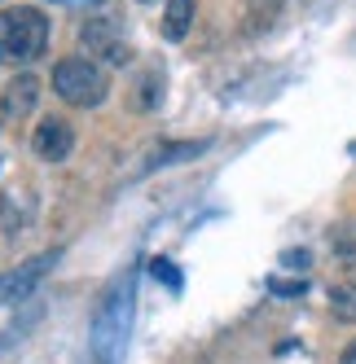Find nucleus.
Masks as SVG:
<instances>
[{
	"label": "nucleus",
	"instance_id": "nucleus-11",
	"mask_svg": "<svg viewBox=\"0 0 356 364\" xmlns=\"http://www.w3.org/2000/svg\"><path fill=\"white\" fill-rule=\"evenodd\" d=\"M330 311H335V321H343V325L356 321V277L330 285Z\"/></svg>",
	"mask_w": 356,
	"mask_h": 364
},
{
	"label": "nucleus",
	"instance_id": "nucleus-5",
	"mask_svg": "<svg viewBox=\"0 0 356 364\" xmlns=\"http://www.w3.org/2000/svg\"><path fill=\"white\" fill-rule=\"evenodd\" d=\"M80 44L88 48V53H97L106 66H128L132 62V48L119 40L110 18H88L84 27H80Z\"/></svg>",
	"mask_w": 356,
	"mask_h": 364
},
{
	"label": "nucleus",
	"instance_id": "nucleus-3",
	"mask_svg": "<svg viewBox=\"0 0 356 364\" xmlns=\"http://www.w3.org/2000/svg\"><path fill=\"white\" fill-rule=\"evenodd\" d=\"M53 92L75 110H97L110 97V84H106V70L93 58H62L53 66Z\"/></svg>",
	"mask_w": 356,
	"mask_h": 364
},
{
	"label": "nucleus",
	"instance_id": "nucleus-2",
	"mask_svg": "<svg viewBox=\"0 0 356 364\" xmlns=\"http://www.w3.org/2000/svg\"><path fill=\"white\" fill-rule=\"evenodd\" d=\"M128 325H132V277H123L115 290L101 299L97 316H93V355L101 364H119L123 343H128Z\"/></svg>",
	"mask_w": 356,
	"mask_h": 364
},
{
	"label": "nucleus",
	"instance_id": "nucleus-17",
	"mask_svg": "<svg viewBox=\"0 0 356 364\" xmlns=\"http://www.w3.org/2000/svg\"><path fill=\"white\" fill-rule=\"evenodd\" d=\"M339 364H356V338H352V343L343 347V355H339Z\"/></svg>",
	"mask_w": 356,
	"mask_h": 364
},
{
	"label": "nucleus",
	"instance_id": "nucleus-18",
	"mask_svg": "<svg viewBox=\"0 0 356 364\" xmlns=\"http://www.w3.org/2000/svg\"><path fill=\"white\" fill-rule=\"evenodd\" d=\"M58 5H80V0H58Z\"/></svg>",
	"mask_w": 356,
	"mask_h": 364
},
{
	"label": "nucleus",
	"instance_id": "nucleus-19",
	"mask_svg": "<svg viewBox=\"0 0 356 364\" xmlns=\"http://www.w3.org/2000/svg\"><path fill=\"white\" fill-rule=\"evenodd\" d=\"M141 5H155V0H141Z\"/></svg>",
	"mask_w": 356,
	"mask_h": 364
},
{
	"label": "nucleus",
	"instance_id": "nucleus-14",
	"mask_svg": "<svg viewBox=\"0 0 356 364\" xmlns=\"http://www.w3.org/2000/svg\"><path fill=\"white\" fill-rule=\"evenodd\" d=\"M308 285L303 281H282V277H268V294H277V299H299Z\"/></svg>",
	"mask_w": 356,
	"mask_h": 364
},
{
	"label": "nucleus",
	"instance_id": "nucleus-6",
	"mask_svg": "<svg viewBox=\"0 0 356 364\" xmlns=\"http://www.w3.org/2000/svg\"><path fill=\"white\" fill-rule=\"evenodd\" d=\"M31 149H36L40 163H66L70 149H75V127L66 119H58V114L40 119L36 132H31Z\"/></svg>",
	"mask_w": 356,
	"mask_h": 364
},
{
	"label": "nucleus",
	"instance_id": "nucleus-16",
	"mask_svg": "<svg viewBox=\"0 0 356 364\" xmlns=\"http://www.w3.org/2000/svg\"><path fill=\"white\" fill-rule=\"evenodd\" d=\"M282 264L295 268V272H303V268L313 264V255H308V250H286V255H282Z\"/></svg>",
	"mask_w": 356,
	"mask_h": 364
},
{
	"label": "nucleus",
	"instance_id": "nucleus-8",
	"mask_svg": "<svg viewBox=\"0 0 356 364\" xmlns=\"http://www.w3.org/2000/svg\"><path fill=\"white\" fill-rule=\"evenodd\" d=\"M132 110L137 114H150V110H159V101H163V66H141V75L132 80Z\"/></svg>",
	"mask_w": 356,
	"mask_h": 364
},
{
	"label": "nucleus",
	"instance_id": "nucleus-12",
	"mask_svg": "<svg viewBox=\"0 0 356 364\" xmlns=\"http://www.w3.org/2000/svg\"><path fill=\"white\" fill-rule=\"evenodd\" d=\"M207 149V141H176V145H159L150 167H172V163H185V159H198Z\"/></svg>",
	"mask_w": 356,
	"mask_h": 364
},
{
	"label": "nucleus",
	"instance_id": "nucleus-1",
	"mask_svg": "<svg viewBox=\"0 0 356 364\" xmlns=\"http://www.w3.org/2000/svg\"><path fill=\"white\" fill-rule=\"evenodd\" d=\"M48 48V18L36 5H14L0 9V62L5 66H27Z\"/></svg>",
	"mask_w": 356,
	"mask_h": 364
},
{
	"label": "nucleus",
	"instance_id": "nucleus-4",
	"mask_svg": "<svg viewBox=\"0 0 356 364\" xmlns=\"http://www.w3.org/2000/svg\"><path fill=\"white\" fill-rule=\"evenodd\" d=\"M58 264V255L53 250H44L36 259H27V264H18L9 268L5 277H0V307H9V303H22V299H31L36 294V285L44 281V272Z\"/></svg>",
	"mask_w": 356,
	"mask_h": 364
},
{
	"label": "nucleus",
	"instance_id": "nucleus-13",
	"mask_svg": "<svg viewBox=\"0 0 356 364\" xmlns=\"http://www.w3.org/2000/svg\"><path fill=\"white\" fill-rule=\"evenodd\" d=\"M150 277H155L163 290H172V294H181V285H185V277H181V268L172 264V259H150Z\"/></svg>",
	"mask_w": 356,
	"mask_h": 364
},
{
	"label": "nucleus",
	"instance_id": "nucleus-7",
	"mask_svg": "<svg viewBox=\"0 0 356 364\" xmlns=\"http://www.w3.org/2000/svg\"><path fill=\"white\" fill-rule=\"evenodd\" d=\"M36 101H40V80H36V75H14V80L0 88V119H5V123L31 119Z\"/></svg>",
	"mask_w": 356,
	"mask_h": 364
},
{
	"label": "nucleus",
	"instance_id": "nucleus-15",
	"mask_svg": "<svg viewBox=\"0 0 356 364\" xmlns=\"http://www.w3.org/2000/svg\"><path fill=\"white\" fill-rule=\"evenodd\" d=\"M330 246H335V255L343 259V264H356V242H347L343 232H335V237H330Z\"/></svg>",
	"mask_w": 356,
	"mask_h": 364
},
{
	"label": "nucleus",
	"instance_id": "nucleus-10",
	"mask_svg": "<svg viewBox=\"0 0 356 364\" xmlns=\"http://www.w3.org/2000/svg\"><path fill=\"white\" fill-rule=\"evenodd\" d=\"M194 14H198V0H167V9H163V22H159V31L163 40L172 44H181L194 27Z\"/></svg>",
	"mask_w": 356,
	"mask_h": 364
},
{
	"label": "nucleus",
	"instance_id": "nucleus-9",
	"mask_svg": "<svg viewBox=\"0 0 356 364\" xmlns=\"http://www.w3.org/2000/svg\"><path fill=\"white\" fill-rule=\"evenodd\" d=\"M286 0H242V36H264L282 18Z\"/></svg>",
	"mask_w": 356,
	"mask_h": 364
}]
</instances>
